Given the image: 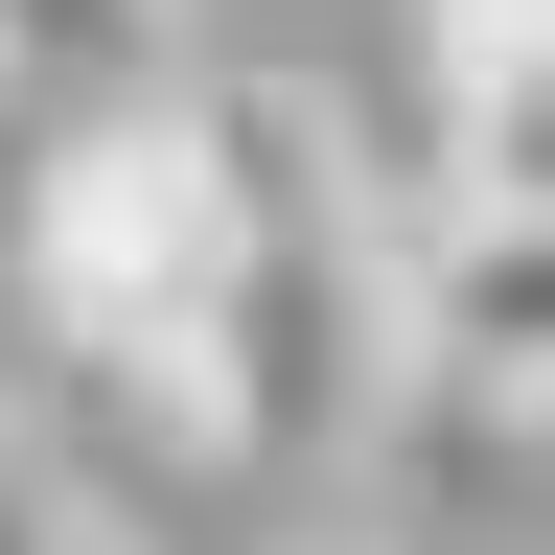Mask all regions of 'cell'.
Segmentation results:
<instances>
[{"mask_svg": "<svg viewBox=\"0 0 555 555\" xmlns=\"http://www.w3.org/2000/svg\"><path fill=\"white\" fill-rule=\"evenodd\" d=\"M208 139H232V278H208L185 440L208 463H324L416 371V232H371L324 93H278V69H208Z\"/></svg>", "mask_w": 555, "mask_h": 555, "instance_id": "obj_1", "label": "cell"}, {"mask_svg": "<svg viewBox=\"0 0 555 555\" xmlns=\"http://www.w3.org/2000/svg\"><path fill=\"white\" fill-rule=\"evenodd\" d=\"M24 278H47V324H69L93 393H163L185 416L208 278H232V139H208V93L116 69V93L47 139V185H24Z\"/></svg>", "mask_w": 555, "mask_h": 555, "instance_id": "obj_2", "label": "cell"}, {"mask_svg": "<svg viewBox=\"0 0 555 555\" xmlns=\"http://www.w3.org/2000/svg\"><path fill=\"white\" fill-rule=\"evenodd\" d=\"M416 371L486 416H555V208H440L416 232Z\"/></svg>", "mask_w": 555, "mask_h": 555, "instance_id": "obj_3", "label": "cell"}, {"mask_svg": "<svg viewBox=\"0 0 555 555\" xmlns=\"http://www.w3.org/2000/svg\"><path fill=\"white\" fill-rule=\"evenodd\" d=\"M440 24V208H555V0H416Z\"/></svg>", "mask_w": 555, "mask_h": 555, "instance_id": "obj_4", "label": "cell"}, {"mask_svg": "<svg viewBox=\"0 0 555 555\" xmlns=\"http://www.w3.org/2000/svg\"><path fill=\"white\" fill-rule=\"evenodd\" d=\"M0 47H24V69H139L163 0H0Z\"/></svg>", "mask_w": 555, "mask_h": 555, "instance_id": "obj_5", "label": "cell"}, {"mask_svg": "<svg viewBox=\"0 0 555 555\" xmlns=\"http://www.w3.org/2000/svg\"><path fill=\"white\" fill-rule=\"evenodd\" d=\"M0 555H93V532H69V486H47V440H24V416H0Z\"/></svg>", "mask_w": 555, "mask_h": 555, "instance_id": "obj_6", "label": "cell"}, {"mask_svg": "<svg viewBox=\"0 0 555 555\" xmlns=\"http://www.w3.org/2000/svg\"><path fill=\"white\" fill-rule=\"evenodd\" d=\"M278 555H393V532H278Z\"/></svg>", "mask_w": 555, "mask_h": 555, "instance_id": "obj_7", "label": "cell"}]
</instances>
